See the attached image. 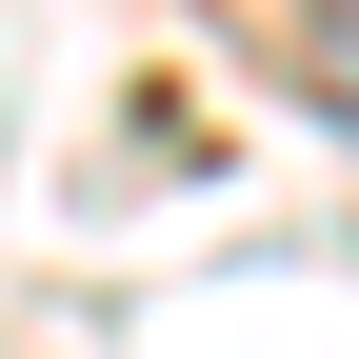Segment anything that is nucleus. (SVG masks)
Listing matches in <instances>:
<instances>
[{
    "instance_id": "1",
    "label": "nucleus",
    "mask_w": 359,
    "mask_h": 359,
    "mask_svg": "<svg viewBox=\"0 0 359 359\" xmlns=\"http://www.w3.org/2000/svg\"><path fill=\"white\" fill-rule=\"evenodd\" d=\"M299 80H320V100H359V0H299Z\"/></svg>"
}]
</instances>
